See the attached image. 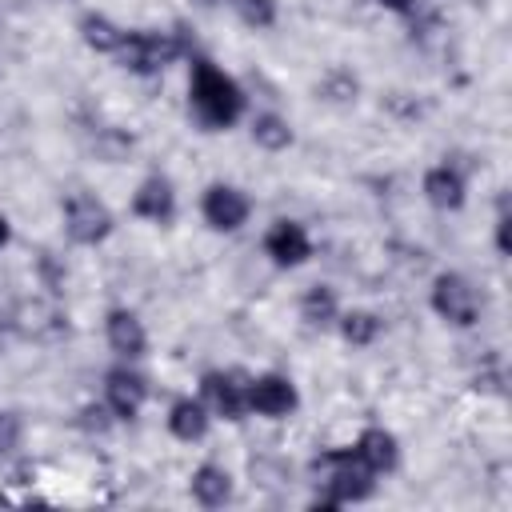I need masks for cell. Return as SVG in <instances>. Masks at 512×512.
<instances>
[{
    "instance_id": "obj_12",
    "label": "cell",
    "mask_w": 512,
    "mask_h": 512,
    "mask_svg": "<svg viewBox=\"0 0 512 512\" xmlns=\"http://www.w3.org/2000/svg\"><path fill=\"white\" fill-rule=\"evenodd\" d=\"M132 212H136L140 220H152V224L172 220V212H176V192H172V184H168L164 176H148V180L136 188V196H132Z\"/></svg>"
},
{
    "instance_id": "obj_8",
    "label": "cell",
    "mask_w": 512,
    "mask_h": 512,
    "mask_svg": "<svg viewBox=\"0 0 512 512\" xmlns=\"http://www.w3.org/2000/svg\"><path fill=\"white\" fill-rule=\"evenodd\" d=\"M248 408L268 416V420H280V416H288L296 408V384L288 376H280V372H264V376H256L248 384Z\"/></svg>"
},
{
    "instance_id": "obj_5",
    "label": "cell",
    "mask_w": 512,
    "mask_h": 512,
    "mask_svg": "<svg viewBox=\"0 0 512 512\" xmlns=\"http://www.w3.org/2000/svg\"><path fill=\"white\" fill-rule=\"evenodd\" d=\"M64 232L76 244H100L112 232V212L92 192H72L64 200Z\"/></svg>"
},
{
    "instance_id": "obj_23",
    "label": "cell",
    "mask_w": 512,
    "mask_h": 512,
    "mask_svg": "<svg viewBox=\"0 0 512 512\" xmlns=\"http://www.w3.org/2000/svg\"><path fill=\"white\" fill-rule=\"evenodd\" d=\"M508 212L500 208V216H496V248H500V256H508V248H512V240H508Z\"/></svg>"
},
{
    "instance_id": "obj_17",
    "label": "cell",
    "mask_w": 512,
    "mask_h": 512,
    "mask_svg": "<svg viewBox=\"0 0 512 512\" xmlns=\"http://www.w3.org/2000/svg\"><path fill=\"white\" fill-rule=\"evenodd\" d=\"M80 36H84V44H88V48L116 56V48L124 44L128 28H120L116 20H108V16H100V12H88V16L80 20Z\"/></svg>"
},
{
    "instance_id": "obj_13",
    "label": "cell",
    "mask_w": 512,
    "mask_h": 512,
    "mask_svg": "<svg viewBox=\"0 0 512 512\" xmlns=\"http://www.w3.org/2000/svg\"><path fill=\"white\" fill-rule=\"evenodd\" d=\"M356 456L380 476V472H392L396 468V460H400V444H396V436L388 432V428H364L360 432V440H356Z\"/></svg>"
},
{
    "instance_id": "obj_24",
    "label": "cell",
    "mask_w": 512,
    "mask_h": 512,
    "mask_svg": "<svg viewBox=\"0 0 512 512\" xmlns=\"http://www.w3.org/2000/svg\"><path fill=\"white\" fill-rule=\"evenodd\" d=\"M376 4L388 8V12H396V16H408V12H416L420 0H376Z\"/></svg>"
},
{
    "instance_id": "obj_10",
    "label": "cell",
    "mask_w": 512,
    "mask_h": 512,
    "mask_svg": "<svg viewBox=\"0 0 512 512\" xmlns=\"http://www.w3.org/2000/svg\"><path fill=\"white\" fill-rule=\"evenodd\" d=\"M144 400H148L144 376H136V372H128V368H112V372L104 376V404H108V412H112L116 420H132V416L144 408Z\"/></svg>"
},
{
    "instance_id": "obj_19",
    "label": "cell",
    "mask_w": 512,
    "mask_h": 512,
    "mask_svg": "<svg viewBox=\"0 0 512 512\" xmlns=\"http://www.w3.org/2000/svg\"><path fill=\"white\" fill-rule=\"evenodd\" d=\"M252 140H256L264 152H284V148L292 144V128H288L284 116H276V112H260V116L252 120Z\"/></svg>"
},
{
    "instance_id": "obj_25",
    "label": "cell",
    "mask_w": 512,
    "mask_h": 512,
    "mask_svg": "<svg viewBox=\"0 0 512 512\" xmlns=\"http://www.w3.org/2000/svg\"><path fill=\"white\" fill-rule=\"evenodd\" d=\"M8 236H12V228H8V220H4V216H0V248H4V244H8Z\"/></svg>"
},
{
    "instance_id": "obj_22",
    "label": "cell",
    "mask_w": 512,
    "mask_h": 512,
    "mask_svg": "<svg viewBox=\"0 0 512 512\" xmlns=\"http://www.w3.org/2000/svg\"><path fill=\"white\" fill-rule=\"evenodd\" d=\"M20 444V420L12 412H0V456Z\"/></svg>"
},
{
    "instance_id": "obj_1",
    "label": "cell",
    "mask_w": 512,
    "mask_h": 512,
    "mask_svg": "<svg viewBox=\"0 0 512 512\" xmlns=\"http://www.w3.org/2000/svg\"><path fill=\"white\" fill-rule=\"evenodd\" d=\"M188 104L196 112V120L212 132L232 128L244 112V92L240 84L220 72L212 60H192V76H188Z\"/></svg>"
},
{
    "instance_id": "obj_7",
    "label": "cell",
    "mask_w": 512,
    "mask_h": 512,
    "mask_svg": "<svg viewBox=\"0 0 512 512\" xmlns=\"http://www.w3.org/2000/svg\"><path fill=\"white\" fill-rule=\"evenodd\" d=\"M200 404L212 416L240 420L244 408H248V384H236L232 372H204V380H200Z\"/></svg>"
},
{
    "instance_id": "obj_6",
    "label": "cell",
    "mask_w": 512,
    "mask_h": 512,
    "mask_svg": "<svg viewBox=\"0 0 512 512\" xmlns=\"http://www.w3.org/2000/svg\"><path fill=\"white\" fill-rule=\"evenodd\" d=\"M200 212H204V220H208L216 232H236V228L248 220L252 200H248L240 188H232V184H212V188L204 192V200H200Z\"/></svg>"
},
{
    "instance_id": "obj_3",
    "label": "cell",
    "mask_w": 512,
    "mask_h": 512,
    "mask_svg": "<svg viewBox=\"0 0 512 512\" xmlns=\"http://www.w3.org/2000/svg\"><path fill=\"white\" fill-rule=\"evenodd\" d=\"M180 52H184V44L172 32L140 28V32L124 36V44L116 48V60H120V68H128L136 76H152V72H164Z\"/></svg>"
},
{
    "instance_id": "obj_11",
    "label": "cell",
    "mask_w": 512,
    "mask_h": 512,
    "mask_svg": "<svg viewBox=\"0 0 512 512\" xmlns=\"http://www.w3.org/2000/svg\"><path fill=\"white\" fill-rule=\"evenodd\" d=\"M104 332H108V348L124 360H136L148 348V332L136 320V312H128V308H112L108 320H104Z\"/></svg>"
},
{
    "instance_id": "obj_15",
    "label": "cell",
    "mask_w": 512,
    "mask_h": 512,
    "mask_svg": "<svg viewBox=\"0 0 512 512\" xmlns=\"http://www.w3.org/2000/svg\"><path fill=\"white\" fill-rule=\"evenodd\" d=\"M424 196H428L432 208H444V212L460 208L464 204V176L448 164H436V168L424 172Z\"/></svg>"
},
{
    "instance_id": "obj_18",
    "label": "cell",
    "mask_w": 512,
    "mask_h": 512,
    "mask_svg": "<svg viewBox=\"0 0 512 512\" xmlns=\"http://www.w3.org/2000/svg\"><path fill=\"white\" fill-rule=\"evenodd\" d=\"M336 316H340V304H336V292L328 284H316V288H308L300 296V320L304 324L328 328V324H336Z\"/></svg>"
},
{
    "instance_id": "obj_9",
    "label": "cell",
    "mask_w": 512,
    "mask_h": 512,
    "mask_svg": "<svg viewBox=\"0 0 512 512\" xmlns=\"http://www.w3.org/2000/svg\"><path fill=\"white\" fill-rule=\"evenodd\" d=\"M264 252L272 256V264L280 268H296L312 256V240L304 232V224L296 220H276L268 232H264Z\"/></svg>"
},
{
    "instance_id": "obj_4",
    "label": "cell",
    "mask_w": 512,
    "mask_h": 512,
    "mask_svg": "<svg viewBox=\"0 0 512 512\" xmlns=\"http://www.w3.org/2000/svg\"><path fill=\"white\" fill-rule=\"evenodd\" d=\"M432 312L456 328H468L480 316V296L460 272H440L432 280Z\"/></svg>"
},
{
    "instance_id": "obj_20",
    "label": "cell",
    "mask_w": 512,
    "mask_h": 512,
    "mask_svg": "<svg viewBox=\"0 0 512 512\" xmlns=\"http://www.w3.org/2000/svg\"><path fill=\"white\" fill-rule=\"evenodd\" d=\"M336 324H340V336L348 340V344H356V348H364V344H372L376 336H380V320L372 316V312H344V316H336Z\"/></svg>"
},
{
    "instance_id": "obj_21",
    "label": "cell",
    "mask_w": 512,
    "mask_h": 512,
    "mask_svg": "<svg viewBox=\"0 0 512 512\" xmlns=\"http://www.w3.org/2000/svg\"><path fill=\"white\" fill-rule=\"evenodd\" d=\"M232 4L248 28H272L276 24V0H232Z\"/></svg>"
},
{
    "instance_id": "obj_14",
    "label": "cell",
    "mask_w": 512,
    "mask_h": 512,
    "mask_svg": "<svg viewBox=\"0 0 512 512\" xmlns=\"http://www.w3.org/2000/svg\"><path fill=\"white\" fill-rule=\"evenodd\" d=\"M208 424H212V412H208L200 400H192V396H184V400H176V404L168 408V432H172L176 440H184V444L204 440Z\"/></svg>"
},
{
    "instance_id": "obj_2",
    "label": "cell",
    "mask_w": 512,
    "mask_h": 512,
    "mask_svg": "<svg viewBox=\"0 0 512 512\" xmlns=\"http://www.w3.org/2000/svg\"><path fill=\"white\" fill-rule=\"evenodd\" d=\"M312 476H316V488L324 492V508H336V504H352V500H364L372 496V468L356 456V448H332V452H320L312 460Z\"/></svg>"
},
{
    "instance_id": "obj_16",
    "label": "cell",
    "mask_w": 512,
    "mask_h": 512,
    "mask_svg": "<svg viewBox=\"0 0 512 512\" xmlns=\"http://www.w3.org/2000/svg\"><path fill=\"white\" fill-rule=\"evenodd\" d=\"M192 496H196V504H204V508H220V504H228L232 500V476H228V468H220V464H200L196 472H192Z\"/></svg>"
}]
</instances>
